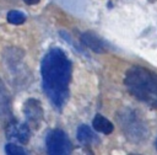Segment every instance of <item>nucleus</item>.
I'll return each mask as SVG.
<instances>
[{
  "mask_svg": "<svg viewBox=\"0 0 157 155\" xmlns=\"http://www.w3.org/2000/svg\"><path fill=\"white\" fill-rule=\"evenodd\" d=\"M155 145H156V149H157V139H156V141H155Z\"/></svg>",
  "mask_w": 157,
  "mask_h": 155,
  "instance_id": "nucleus-13",
  "label": "nucleus"
},
{
  "mask_svg": "<svg viewBox=\"0 0 157 155\" xmlns=\"http://www.w3.org/2000/svg\"><path fill=\"white\" fill-rule=\"evenodd\" d=\"M121 129L124 130L126 138L134 143L144 141L147 138V127L140 114L131 108H124L118 116Z\"/></svg>",
  "mask_w": 157,
  "mask_h": 155,
  "instance_id": "nucleus-3",
  "label": "nucleus"
},
{
  "mask_svg": "<svg viewBox=\"0 0 157 155\" xmlns=\"http://www.w3.org/2000/svg\"><path fill=\"white\" fill-rule=\"evenodd\" d=\"M81 41H82V43L87 48L92 49L96 53H103V52H105V44L103 43V41L98 36H96L94 33H92V32H85L81 36Z\"/></svg>",
  "mask_w": 157,
  "mask_h": 155,
  "instance_id": "nucleus-7",
  "label": "nucleus"
},
{
  "mask_svg": "<svg viewBox=\"0 0 157 155\" xmlns=\"http://www.w3.org/2000/svg\"><path fill=\"white\" fill-rule=\"evenodd\" d=\"M47 151L52 155H64L71 151V141L61 129H53L45 139Z\"/></svg>",
  "mask_w": 157,
  "mask_h": 155,
  "instance_id": "nucleus-4",
  "label": "nucleus"
},
{
  "mask_svg": "<svg viewBox=\"0 0 157 155\" xmlns=\"http://www.w3.org/2000/svg\"><path fill=\"white\" fill-rule=\"evenodd\" d=\"M23 112H25L27 123L29 125L37 127L40 123L42 118H43V109H42L40 102L34 100V98H31V100L26 101Z\"/></svg>",
  "mask_w": 157,
  "mask_h": 155,
  "instance_id": "nucleus-6",
  "label": "nucleus"
},
{
  "mask_svg": "<svg viewBox=\"0 0 157 155\" xmlns=\"http://www.w3.org/2000/svg\"><path fill=\"white\" fill-rule=\"evenodd\" d=\"M77 139L81 144L83 145H90L96 140V137L93 134V132L91 130V128L88 125H80L77 129Z\"/></svg>",
  "mask_w": 157,
  "mask_h": 155,
  "instance_id": "nucleus-9",
  "label": "nucleus"
},
{
  "mask_svg": "<svg viewBox=\"0 0 157 155\" xmlns=\"http://www.w3.org/2000/svg\"><path fill=\"white\" fill-rule=\"evenodd\" d=\"M27 5H36V4H38L40 0H23Z\"/></svg>",
  "mask_w": 157,
  "mask_h": 155,
  "instance_id": "nucleus-12",
  "label": "nucleus"
},
{
  "mask_svg": "<svg viewBox=\"0 0 157 155\" xmlns=\"http://www.w3.org/2000/svg\"><path fill=\"white\" fill-rule=\"evenodd\" d=\"M40 73L45 95L55 107H63L69 97L71 62L61 49L53 48L44 55Z\"/></svg>",
  "mask_w": 157,
  "mask_h": 155,
  "instance_id": "nucleus-1",
  "label": "nucleus"
},
{
  "mask_svg": "<svg viewBox=\"0 0 157 155\" xmlns=\"http://www.w3.org/2000/svg\"><path fill=\"white\" fill-rule=\"evenodd\" d=\"M128 91L140 102L157 108V75L142 66H131L124 79Z\"/></svg>",
  "mask_w": 157,
  "mask_h": 155,
  "instance_id": "nucleus-2",
  "label": "nucleus"
},
{
  "mask_svg": "<svg viewBox=\"0 0 157 155\" xmlns=\"http://www.w3.org/2000/svg\"><path fill=\"white\" fill-rule=\"evenodd\" d=\"M5 151L7 153V154H10V155H20V154H26V151H25V149L23 148H21V146H18V145H16V144H7L6 146H5Z\"/></svg>",
  "mask_w": 157,
  "mask_h": 155,
  "instance_id": "nucleus-11",
  "label": "nucleus"
},
{
  "mask_svg": "<svg viewBox=\"0 0 157 155\" xmlns=\"http://www.w3.org/2000/svg\"><path fill=\"white\" fill-rule=\"evenodd\" d=\"M7 21L12 25H21L26 21V16H25V14H22L20 11L12 10V11L7 12Z\"/></svg>",
  "mask_w": 157,
  "mask_h": 155,
  "instance_id": "nucleus-10",
  "label": "nucleus"
},
{
  "mask_svg": "<svg viewBox=\"0 0 157 155\" xmlns=\"http://www.w3.org/2000/svg\"><path fill=\"white\" fill-rule=\"evenodd\" d=\"M6 137L9 139H12L15 141H18L21 144H26L29 140L31 130L27 124L18 123V122H12L6 127Z\"/></svg>",
  "mask_w": 157,
  "mask_h": 155,
  "instance_id": "nucleus-5",
  "label": "nucleus"
},
{
  "mask_svg": "<svg viewBox=\"0 0 157 155\" xmlns=\"http://www.w3.org/2000/svg\"><path fill=\"white\" fill-rule=\"evenodd\" d=\"M92 125L93 128L99 132V133H103V134H110L114 129V125L110 121H108L105 117H103L102 114H97L93 121H92Z\"/></svg>",
  "mask_w": 157,
  "mask_h": 155,
  "instance_id": "nucleus-8",
  "label": "nucleus"
}]
</instances>
